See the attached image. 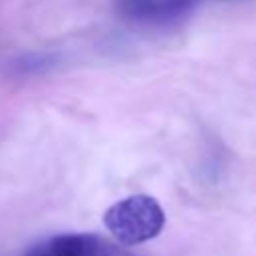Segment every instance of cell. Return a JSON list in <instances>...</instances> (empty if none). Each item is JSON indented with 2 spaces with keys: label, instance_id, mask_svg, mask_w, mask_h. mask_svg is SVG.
<instances>
[{
  "label": "cell",
  "instance_id": "obj_3",
  "mask_svg": "<svg viewBox=\"0 0 256 256\" xmlns=\"http://www.w3.org/2000/svg\"><path fill=\"white\" fill-rule=\"evenodd\" d=\"M48 242L58 256H134L122 244L96 234H60Z\"/></svg>",
  "mask_w": 256,
  "mask_h": 256
},
{
  "label": "cell",
  "instance_id": "obj_2",
  "mask_svg": "<svg viewBox=\"0 0 256 256\" xmlns=\"http://www.w3.org/2000/svg\"><path fill=\"white\" fill-rule=\"evenodd\" d=\"M198 0H116L118 12L138 24L166 26L186 18Z\"/></svg>",
  "mask_w": 256,
  "mask_h": 256
},
{
  "label": "cell",
  "instance_id": "obj_4",
  "mask_svg": "<svg viewBox=\"0 0 256 256\" xmlns=\"http://www.w3.org/2000/svg\"><path fill=\"white\" fill-rule=\"evenodd\" d=\"M26 256H58V254L52 250L50 242L46 240V242H42V244H36V246H32V248L26 252Z\"/></svg>",
  "mask_w": 256,
  "mask_h": 256
},
{
  "label": "cell",
  "instance_id": "obj_1",
  "mask_svg": "<svg viewBox=\"0 0 256 256\" xmlns=\"http://www.w3.org/2000/svg\"><path fill=\"white\" fill-rule=\"evenodd\" d=\"M166 224L160 202L146 194L128 196L104 212V226L122 246H138L154 240Z\"/></svg>",
  "mask_w": 256,
  "mask_h": 256
}]
</instances>
